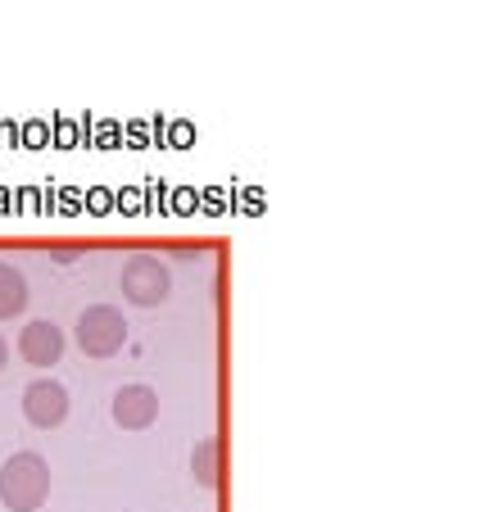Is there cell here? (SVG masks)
Here are the masks:
<instances>
[{"instance_id": "obj_4", "label": "cell", "mask_w": 485, "mask_h": 512, "mask_svg": "<svg viewBox=\"0 0 485 512\" xmlns=\"http://www.w3.org/2000/svg\"><path fill=\"white\" fill-rule=\"evenodd\" d=\"M23 417H28L37 431H55V426L68 417V390L50 377L32 381V386L23 390Z\"/></svg>"}, {"instance_id": "obj_7", "label": "cell", "mask_w": 485, "mask_h": 512, "mask_svg": "<svg viewBox=\"0 0 485 512\" xmlns=\"http://www.w3.org/2000/svg\"><path fill=\"white\" fill-rule=\"evenodd\" d=\"M28 309V281L14 263H0V318H19Z\"/></svg>"}, {"instance_id": "obj_9", "label": "cell", "mask_w": 485, "mask_h": 512, "mask_svg": "<svg viewBox=\"0 0 485 512\" xmlns=\"http://www.w3.org/2000/svg\"><path fill=\"white\" fill-rule=\"evenodd\" d=\"M10 363V345H5V336H0V368Z\"/></svg>"}, {"instance_id": "obj_8", "label": "cell", "mask_w": 485, "mask_h": 512, "mask_svg": "<svg viewBox=\"0 0 485 512\" xmlns=\"http://www.w3.org/2000/svg\"><path fill=\"white\" fill-rule=\"evenodd\" d=\"M218 463H223V445H218V440H200L195 454H191V472L204 490H214L218 485Z\"/></svg>"}, {"instance_id": "obj_2", "label": "cell", "mask_w": 485, "mask_h": 512, "mask_svg": "<svg viewBox=\"0 0 485 512\" xmlns=\"http://www.w3.org/2000/svg\"><path fill=\"white\" fill-rule=\"evenodd\" d=\"M118 286H123L127 304H136V309H155V304L168 300V290H173V272H168V263L159 259V254H132V259L123 263Z\"/></svg>"}, {"instance_id": "obj_5", "label": "cell", "mask_w": 485, "mask_h": 512, "mask_svg": "<svg viewBox=\"0 0 485 512\" xmlns=\"http://www.w3.org/2000/svg\"><path fill=\"white\" fill-rule=\"evenodd\" d=\"M19 358L32 363V368H55L59 358H64V331L55 322L37 318L19 331Z\"/></svg>"}, {"instance_id": "obj_3", "label": "cell", "mask_w": 485, "mask_h": 512, "mask_svg": "<svg viewBox=\"0 0 485 512\" xmlns=\"http://www.w3.org/2000/svg\"><path fill=\"white\" fill-rule=\"evenodd\" d=\"M78 345L87 358H114L127 345V322L114 304H91L78 318Z\"/></svg>"}, {"instance_id": "obj_1", "label": "cell", "mask_w": 485, "mask_h": 512, "mask_svg": "<svg viewBox=\"0 0 485 512\" xmlns=\"http://www.w3.org/2000/svg\"><path fill=\"white\" fill-rule=\"evenodd\" d=\"M50 499V467L41 454L23 449V454L5 458L0 467V503L10 512H37Z\"/></svg>"}, {"instance_id": "obj_6", "label": "cell", "mask_w": 485, "mask_h": 512, "mask_svg": "<svg viewBox=\"0 0 485 512\" xmlns=\"http://www.w3.org/2000/svg\"><path fill=\"white\" fill-rule=\"evenodd\" d=\"M114 422L123 426V431H146V426L159 422V395L150 386H123L114 395Z\"/></svg>"}]
</instances>
